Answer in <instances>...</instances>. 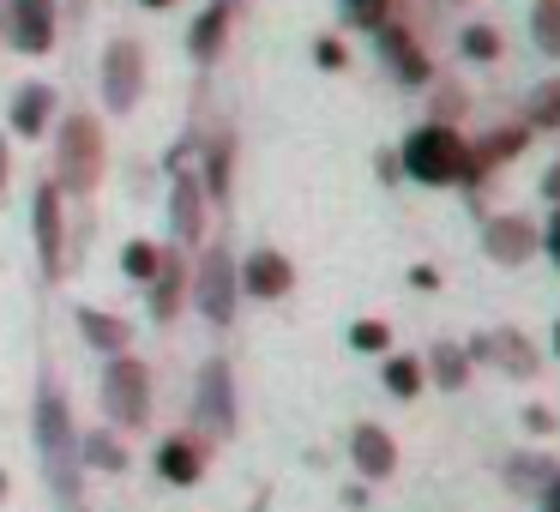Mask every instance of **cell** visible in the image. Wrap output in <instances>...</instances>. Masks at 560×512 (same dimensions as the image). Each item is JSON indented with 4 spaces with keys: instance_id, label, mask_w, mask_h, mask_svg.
Instances as JSON below:
<instances>
[{
    "instance_id": "25",
    "label": "cell",
    "mask_w": 560,
    "mask_h": 512,
    "mask_svg": "<svg viewBox=\"0 0 560 512\" xmlns=\"http://www.w3.org/2000/svg\"><path fill=\"white\" fill-rule=\"evenodd\" d=\"M536 43L560 61V0H542V7H536Z\"/></svg>"
},
{
    "instance_id": "17",
    "label": "cell",
    "mask_w": 560,
    "mask_h": 512,
    "mask_svg": "<svg viewBox=\"0 0 560 512\" xmlns=\"http://www.w3.org/2000/svg\"><path fill=\"white\" fill-rule=\"evenodd\" d=\"M79 338H85L97 356H121L133 331H127V319H115V314H97V307H79Z\"/></svg>"
},
{
    "instance_id": "18",
    "label": "cell",
    "mask_w": 560,
    "mask_h": 512,
    "mask_svg": "<svg viewBox=\"0 0 560 512\" xmlns=\"http://www.w3.org/2000/svg\"><path fill=\"white\" fill-rule=\"evenodd\" d=\"M380 55L392 61V73H398L404 85H422V79H428V61H422V49H416V43L404 37L398 25H380Z\"/></svg>"
},
{
    "instance_id": "36",
    "label": "cell",
    "mask_w": 560,
    "mask_h": 512,
    "mask_svg": "<svg viewBox=\"0 0 560 512\" xmlns=\"http://www.w3.org/2000/svg\"><path fill=\"white\" fill-rule=\"evenodd\" d=\"M555 344H560V326H555Z\"/></svg>"
},
{
    "instance_id": "4",
    "label": "cell",
    "mask_w": 560,
    "mask_h": 512,
    "mask_svg": "<svg viewBox=\"0 0 560 512\" xmlns=\"http://www.w3.org/2000/svg\"><path fill=\"white\" fill-rule=\"evenodd\" d=\"M103 404H109V416L121 428H145L151 416V368L139 362V356H109L103 362Z\"/></svg>"
},
{
    "instance_id": "32",
    "label": "cell",
    "mask_w": 560,
    "mask_h": 512,
    "mask_svg": "<svg viewBox=\"0 0 560 512\" xmlns=\"http://www.w3.org/2000/svg\"><path fill=\"white\" fill-rule=\"evenodd\" d=\"M139 7H151V13H163V7H175V0H139Z\"/></svg>"
},
{
    "instance_id": "11",
    "label": "cell",
    "mask_w": 560,
    "mask_h": 512,
    "mask_svg": "<svg viewBox=\"0 0 560 512\" xmlns=\"http://www.w3.org/2000/svg\"><path fill=\"white\" fill-rule=\"evenodd\" d=\"M235 278H242V290H247V295H259V302H278V295H290L295 271H290V259H283V254L259 247V254L247 259L242 271H235Z\"/></svg>"
},
{
    "instance_id": "30",
    "label": "cell",
    "mask_w": 560,
    "mask_h": 512,
    "mask_svg": "<svg viewBox=\"0 0 560 512\" xmlns=\"http://www.w3.org/2000/svg\"><path fill=\"white\" fill-rule=\"evenodd\" d=\"M542 194H548V199H560V170H548V182H542Z\"/></svg>"
},
{
    "instance_id": "6",
    "label": "cell",
    "mask_w": 560,
    "mask_h": 512,
    "mask_svg": "<svg viewBox=\"0 0 560 512\" xmlns=\"http://www.w3.org/2000/svg\"><path fill=\"white\" fill-rule=\"evenodd\" d=\"M139 91H145V49L133 37H115L103 49V103L115 115H127L139 103Z\"/></svg>"
},
{
    "instance_id": "2",
    "label": "cell",
    "mask_w": 560,
    "mask_h": 512,
    "mask_svg": "<svg viewBox=\"0 0 560 512\" xmlns=\"http://www.w3.org/2000/svg\"><path fill=\"white\" fill-rule=\"evenodd\" d=\"M55 163H61V175H55V187L61 194H97L103 182V121L85 109H67L61 133H55Z\"/></svg>"
},
{
    "instance_id": "8",
    "label": "cell",
    "mask_w": 560,
    "mask_h": 512,
    "mask_svg": "<svg viewBox=\"0 0 560 512\" xmlns=\"http://www.w3.org/2000/svg\"><path fill=\"white\" fill-rule=\"evenodd\" d=\"M31 230H37V259H43V278H61L67 271V230H61V187L43 182L37 187V206H31Z\"/></svg>"
},
{
    "instance_id": "37",
    "label": "cell",
    "mask_w": 560,
    "mask_h": 512,
    "mask_svg": "<svg viewBox=\"0 0 560 512\" xmlns=\"http://www.w3.org/2000/svg\"><path fill=\"white\" fill-rule=\"evenodd\" d=\"M230 7H242V0H230Z\"/></svg>"
},
{
    "instance_id": "3",
    "label": "cell",
    "mask_w": 560,
    "mask_h": 512,
    "mask_svg": "<svg viewBox=\"0 0 560 512\" xmlns=\"http://www.w3.org/2000/svg\"><path fill=\"white\" fill-rule=\"evenodd\" d=\"M464 163H470V146L452 133L446 121L434 127H416L410 146H404V170L428 187H446V182H464Z\"/></svg>"
},
{
    "instance_id": "28",
    "label": "cell",
    "mask_w": 560,
    "mask_h": 512,
    "mask_svg": "<svg viewBox=\"0 0 560 512\" xmlns=\"http://www.w3.org/2000/svg\"><path fill=\"white\" fill-rule=\"evenodd\" d=\"M464 49H470L476 61H494V55H500V37H494L488 25H470V31H464Z\"/></svg>"
},
{
    "instance_id": "15",
    "label": "cell",
    "mask_w": 560,
    "mask_h": 512,
    "mask_svg": "<svg viewBox=\"0 0 560 512\" xmlns=\"http://www.w3.org/2000/svg\"><path fill=\"white\" fill-rule=\"evenodd\" d=\"M49 115H55V85H43V79H31V85H19L13 97V127L25 139L49 133Z\"/></svg>"
},
{
    "instance_id": "29",
    "label": "cell",
    "mask_w": 560,
    "mask_h": 512,
    "mask_svg": "<svg viewBox=\"0 0 560 512\" xmlns=\"http://www.w3.org/2000/svg\"><path fill=\"white\" fill-rule=\"evenodd\" d=\"M314 61H319V67H326V73H338V67H343V43H331V37H319V43H314Z\"/></svg>"
},
{
    "instance_id": "34",
    "label": "cell",
    "mask_w": 560,
    "mask_h": 512,
    "mask_svg": "<svg viewBox=\"0 0 560 512\" xmlns=\"http://www.w3.org/2000/svg\"><path fill=\"white\" fill-rule=\"evenodd\" d=\"M7 488H13V482H7V470H0V500H7Z\"/></svg>"
},
{
    "instance_id": "26",
    "label": "cell",
    "mask_w": 560,
    "mask_h": 512,
    "mask_svg": "<svg viewBox=\"0 0 560 512\" xmlns=\"http://www.w3.org/2000/svg\"><path fill=\"white\" fill-rule=\"evenodd\" d=\"M350 344H355V350H368V356H380V350L392 344V331L380 326V319H355V326H350Z\"/></svg>"
},
{
    "instance_id": "24",
    "label": "cell",
    "mask_w": 560,
    "mask_h": 512,
    "mask_svg": "<svg viewBox=\"0 0 560 512\" xmlns=\"http://www.w3.org/2000/svg\"><path fill=\"white\" fill-rule=\"evenodd\" d=\"M464 374H470V362H464V350H452V344H440L434 350V380L446 392H458L464 386Z\"/></svg>"
},
{
    "instance_id": "5",
    "label": "cell",
    "mask_w": 560,
    "mask_h": 512,
    "mask_svg": "<svg viewBox=\"0 0 560 512\" xmlns=\"http://www.w3.org/2000/svg\"><path fill=\"white\" fill-rule=\"evenodd\" d=\"M235 295H242L235 259H230V247L211 242L206 254H199V266H194V302H199V314H206L211 326H230V319H235Z\"/></svg>"
},
{
    "instance_id": "33",
    "label": "cell",
    "mask_w": 560,
    "mask_h": 512,
    "mask_svg": "<svg viewBox=\"0 0 560 512\" xmlns=\"http://www.w3.org/2000/svg\"><path fill=\"white\" fill-rule=\"evenodd\" d=\"M0 182H7V139H0Z\"/></svg>"
},
{
    "instance_id": "23",
    "label": "cell",
    "mask_w": 560,
    "mask_h": 512,
    "mask_svg": "<svg viewBox=\"0 0 560 512\" xmlns=\"http://www.w3.org/2000/svg\"><path fill=\"white\" fill-rule=\"evenodd\" d=\"M386 392L416 398V392H422V362H416V356H386Z\"/></svg>"
},
{
    "instance_id": "27",
    "label": "cell",
    "mask_w": 560,
    "mask_h": 512,
    "mask_svg": "<svg viewBox=\"0 0 560 512\" xmlns=\"http://www.w3.org/2000/svg\"><path fill=\"white\" fill-rule=\"evenodd\" d=\"M530 115H536L542 127H560V85H542V91H536V97H530Z\"/></svg>"
},
{
    "instance_id": "31",
    "label": "cell",
    "mask_w": 560,
    "mask_h": 512,
    "mask_svg": "<svg viewBox=\"0 0 560 512\" xmlns=\"http://www.w3.org/2000/svg\"><path fill=\"white\" fill-rule=\"evenodd\" d=\"M548 247L560 254V211H555V223H548Z\"/></svg>"
},
{
    "instance_id": "14",
    "label": "cell",
    "mask_w": 560,
    "mask_h": 512,
    "mask_svg": "<svg viewBox=\"0 0 560 512\" xmlns=\"http://www.w3.org/2000/svg\"><path fill=\"white\" fill-rule=\"evenodd\" d=\"M350 458H355V470H362V476H392V464H398V446H392L386 428L362 422V428L350 434Z\"/></svg>"
},
{
    "instance_id": "21",
    "label": "cell",
    "mask_w": 560,
    "mask_h": 512,
    "mask_svg": "<svg viewBox=\"0 0 560 512\" xmlns=\"http://www.w3.org/2000/svg\"><path fill=\"white\" fill-rule=\"evenodd\" d=\"M230 158H235L230 133H218V139L206 146V182H199L211 199H223V194H230Z\"/></svg>"
},
{
    "instance_id": "12",
    "label": "cell",
    "mask_w": 560,
    "mask_h": 512,
    "mask_svg": "<svg viewBox=\"0 0 560 512\" xmlns=\"http://www.w3.org/2000/svg\"><path fill=\"white\" fill-rule=\"evenodd\" d=\"M230 13H235L230 0H211L206 13L194 19V31H187V55H194L199 67H211V61H218L223 37H230Z\"/></svg>"
},
{
    "instance_id": "22",
    "label": "cell",
    "mask_w": 560,
    "mask_h": 512,
    "mask_svg": "<svg viewBox=\"0 0 560 512\" xmlns=\"http://www.w3.org/2000/svg\"><path fill=\"white\" fill-rule=\"evenodd\" d=\"M158 266H163V247L145 242V235H133V242L121 247V271H127V278L151 283V278H158Z\"/></svg>"
},
{
    "instance_id": "10",
    "label": "cell",
    "mask_w": 560,
    "mask_h": 512,
    "mask_svg": "<svg viewBox=\"0 0 560 512\" xmlns=\"http://www.w3.org/2000/svg\"><path fill=\"white\" fill-rule=\"evenodd\" d=\"M170 230L182 247H194L206 235V187L187 170H170Z\"/></svg>"
},
{
    "instance_id": "19",
    "label": "cell",
    "mask_w": 560,
    "mask_h": 512,
    "mask_svg": "<svg viewBox=\"0 0 560 512\" xmlns=\"http://www.w3.org/2000/svg\"><path fill=\"white\" fill-rule=\"evenodd\" d=\"M482 242H488V259H500V266H518V259L530 254V230H524L518 218H494Z\"/></svg>"
},
{
    "instance_id": "35",
    "label": "cell",
    "mask_w": 560,
    "mask_h": 512,
    "mask_svg": "<svg viewBox=\"0 0 560 512\" xmlns=\"http://www.w3.org/2000/svg\"><path fill=\"white\" fill-rule=\"evenodd\" d=\"M555 512H560V482H555Z\"/></svg>"
},
{
    "instance_id": "7",
    "label": "cell",
    "mask_w": 560,
    "mask_h": 512,
    "mask_svg": "<svg viewBox=\"0 0 560 512\" xmlns=\"http://www.w3.org/2000/svg\"><path fill=\"white\" fill-rule=\"evenodd\" d=\"M0 37L19 55H49L55 49V0H7L0 7Z\"/></svg>"
},
{
    "instance_id": "20",
    "label": "cell",
    "mask_w": 560,
    "mask_h": 512,
    "mask_svg": "<svg viewBox=\"0 0 560 512\" xmlns=\"http://www.w3.org/2000/svg\"><path fill=\"white\" fill-rule=\"evenodd\" d=\"M79 458L97 464V470H127V452H121V440H115L109 428H97V434H79Z\"/></svg>"
},
{
    "instance_id": "16",
    "label": "cell",
    "mask_w": 560,
    "mask_h": 512,
    "mask_svg": "<svg viewBox=\"0 0 560 512\" xmlns=\"http://www.w3.org/2000/svg\"><path fill=\"white\" fill-rule=\"evenodd\" d=\"M182 290H187V266H182V254L163 247V266H158V278H151V314L158 319L182 314Z\"/></svg>"
},
{
    "instance_id": "9",
    "label": "cell",
    "mask_w": 560,
    "mask_h": 512,
    "mask_svg": "<svg viewBox=\"0 0 560 512\" xmlns=\"http://www.w3.org/2000/svg\"><path fill=\"white\" fill-rule=\"evenodd\" d=\"M194 410H199V422H206L211 434H235V374H230V362H206V368H199Z\"/></svg>"
},
{
    "instance_id": "1",
    "label": "cell",
    "mask_w": 560,
    "mask_h": 512,
    "mask_svg": "<svg viewBox=\"0 0 560 512\" xmlns=\"http://www.w3.org/2000/svg\"><path fill=\"white\" fill-rule=\"evenodd\" d=\"M37 446H43V470H49L55 500L79 507L85 500V482H79L85 458H79V428L67 416V398L55 392V380H43V392H37Z\"/></svg>"
},
{
    "instance_id": "13",
    "label": "cell",
    "mask_w": 560,
    "mask_h": 512,
    "mask_svg": "<svg viewBox=\"0 0 560 512\" xmlns=\"http://www.w3.org/2000/svg\"><path fill=\"white\" fill-rule=\"evenodd\" d=\"M158 476H163V482H175V488H194L199 476H206V452H199L187 434L163 440V446H158Z\"/></svg>"
}]
</instances>
